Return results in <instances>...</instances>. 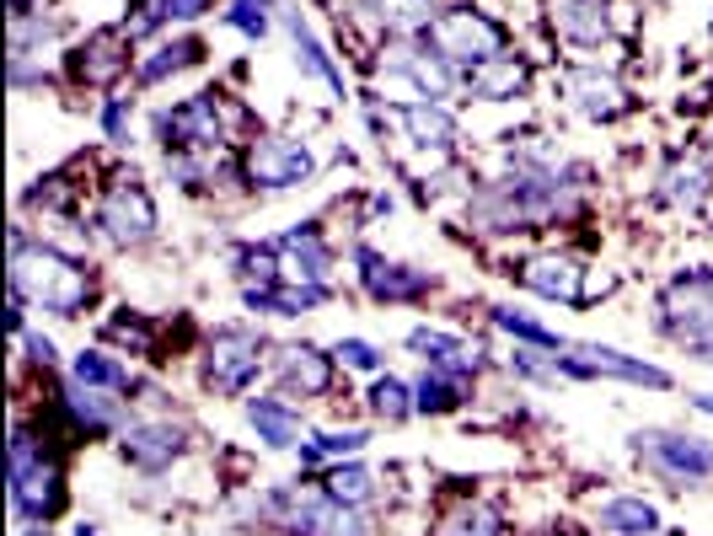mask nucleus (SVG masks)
<instances>
[{"instance_id":"nucleus-1","label":"nucleus","mask_w":713,"mask_h":536,"mask_svg":"<svg viewBox=\"0 0 713 536\" xmlns=\"http://www.w3.org/2000/svg\"><path fill=\"white\" fill-rule=\"evenodd\" d=\"M11 290L27 295V301H44L49 312H65L70 317V312H81L92 279H86V268H75L70 258L49 253V247H27V242L16 236V247H11Z\"/></svg>"},{"instance_id":"nucleus-2","label":"nucleus","mask_w":713,"mask_h":536,"mask_svg":"<svg viewBox=\"0 0 713 536\" xmlns=\"http://www.w3.org/2000/svg\"><path fill=\"white\" fill-rule=\"evenodd\" d=\"M11 499H16V510H22L27 521L55 515L60 499H65L60 472H55V462H44V456L33 451V435H27V429L11 435Z\"/></svg>"},{"instance_id":"nucleus-3","label":"nucleus","mask_w":713,"mask_h":536,"mask_svg":"<svg viewBox=\"0 0 713 536\" xmlns=\"http://www.w3.org/2000/svg\"><path fill=\"white\" fill-rule=\"evenodd\" d=\"M440 60H472V65H488L499 60V27L483 22L478 11H446L435 27H430Z\"/></svg>"},{"instance_id":"nucleus-4","label":"nucleus","mask_w":713,"mask_h":536,"mask_svg":"<svg viewBox=\"0 0 713 536\" xmlns=\"http://www.w3.org/2000/svg\"><path fill=\"white\" fill-rule=\"evenodd\" d=\"M665 312H670V333L713 349V273L681 279V284L665 295Z\"/></svg>"},{"instance_id":"nucleus-5","label":"nucleus","mask_w":713,"mask_h":536,"mask_svg":"<svg viewBox=\"0 0 713 536\" xmlns=\"http://www.w3.org/2000/svg\"><path fill=\"white\" fill-rule=\"evenodd\" d=\"M258 354L263 343L253 333H220L215 338V349H209V381L220 387V392H242L253 376H258Z\"/></svg>"},{"instance_id":"nucleus-6","label":"nucleus","mask_w":713,"mask_h":536,"mask_svg":"<svg viewBox=\"0 0 713 536\" xmlns=\"http://www.w3.org/2000/svg\"><path fill=\"white\" fill-rule=\"evenodd\" d=\"M102 231L113 236V242H145L150 236V226H156V209H150V199L140 194V188H130V183H119L108 199H102Z\"/></svg>"},{"instance_id":"nucleus-7","label":"nucleus","mask_w":713,"mask_h":536,"mask_svg":"<svg viewBox=\"0 0 713 536\" xmlns=\"http://www.w3.org/2000/svg\"><path fill=\"white\" fill-rule=\"evenodd\" d=\"M247 172L253 183H268V188H285V183H301L312 172V156L290 139H258L253 156H247Z\"/></svg>"},{"instance_id":"nucleus-8","label":"nucleus","mask_w":713,"mask_h":536,"mask_svg":"<svg viewBox=\"0 0 713 536\" xmlns=\"http://www.w3.org/2000/svg\"><path fill=\"white\" fill-rule=\"evenodd\" d=\"M649 456L676 477H713V451L698 440H681V435H639Z\"/></svg>"},{"instance_id":"nucleus-9","label":"nucleus","mask_w":713,"mask_h":536,"mask_svg":"<svg viewBox=\"0 0 713 536\" xmlns=\"http://www.w3.org/2000/svg\"><path fill=\"white\" fill-rule=\"evenodd\" d=\"M161 134H167V145H209V139H220L215 97H194V102L172 108V113L161 119Z\"/></svg>"},{"instance_id":"nucleus-10","label":"nucleus","mask_w":713,"mask_h":536,"mask_svg":"<svg viewBox=\"0 0 713 536\" xmlns=\"http://www.w3.org/2000/svg\"><path fill=\"white\" fill-rule=\"evenodd\" d=\"M183 451V435L172 429V424H134L130 435H124V456H130L134 467H167L172 456Z\"/></svg>"},{"instance_id":"nucleus-11","label":"nucleus","mask_w":713,"mask_h":536,"mask_svg":"<svg viewBox=\"0 0 713 536\" xmlns=\"http://www.w3.org/2000/svg\"><path fill=\"white\" fill-rule=\"evenodd\" d=\"M279 273L285 279H306V284H323L327 273V247L317 242V231H290L285 242H279Z\"/></svg>"},{"instance_id":"nucleus-12","label":"nucleus","mask_w":713,"mask_h":536,"mask_svg":"<svg viewBox=\"0 0 713 536\" xmlns=\"http://www.w3.org/2000/svg\"><path fill=\"white\" fill-rule=\"evenodd\" d=\"M564 370H575V376H623V381L665 387V376H660V370L633 365V360H623V354H612V349H580V354H569V360H564Z\"/></svg>"},{"instance_id":"nucleus-13","label":"nucleus","mask_w":713,"mask_h":536,"mask_svg":"<svg viewBox=\"0 0 713 536\" xmlns=\"http://www.w3.org/2000/svg\"><path fill=\"white\" fill-rule=\"evenodd\" d=\"M365 284H371V295H382V301H413V295L430 290L424 273H408V268H397V264H382L376 253H365Z\"/></svg>"},{"instance_id":"nucleus-14","label":"nucleus","mask_w":713,"mask_h":536,"mask_svg":"<svg viewBox=\"0 0 713 536\" xmlns=\"http://www.w3.org/2000/svg\"><path fill=\"white\" fill-rule=\"evenodd\" d=\"M601 526L617 536H660V521H654V510H649L644 499H612L601 510Z\"/></svg>"},{"instance_id":"nucleus-15","label":"nucleus","mask_w":713,"mask_h":536,"mask_svg":"<svg viewBox=\"0 0 713 536\" xmlns=\"http://www.w3.org/2000/svg\"><path fill=\"white\" fill-rule=\"evenodd\" d=\"M525 284L531 290H542V295H580V268L569 264V258H536V264H525Z\"/></svg>"},{"instance_id":"nucleus-16","label":"nucleus","mask_w":713,"mask_h":536,"mask_svg":"<svg viewBox=\"0 0 713 536\" xmlns=\"http://www.w3.org/2000/svg\"><path fill=\"white\" fill-rule=\"evenodd\" d=\"M253 429H258L268 446H295V435H301V424H295V413L285 407V402H274V398H258L253 407Z\"/></svg>"},{"instance_id":"nucleus-17","label":"nucleus","mask_w":713,"mask_h":536,"mask_svg":"<svg viewBox=\"0 0 713 536\" xmlns=\"http://www.w3.org/2000/svg\"><path fill=\"white\" fill-rule=\"evenodd\" d=\"M279 376H285L290 392H323L327 387V360L317 354V349H290L285 365H279Z\"/></svg>"},{"instance_id":"nucleus-18","label":"nucleus","mask_w":713,"mask_h":536,"mask_svg":"<svg viewBox=\"0 0 713 536\" xmlns=\"http://www.w3.org/2000/svg\"><path fill=\"white\" fill-rule=\"evenodd\" d=\"M569 92H580V108H584V113H595V119H612V113L623 108L617 86H612V81H601V75H590V70L569 75Z\"/></svg>"},{"instance_id":"nucleus-19","label":"nucleus","mask_w":713,"mask_h":536,"mask_svg":"<svg viewBox=\"0 0 713 536\" xmlns=\"http://www.w3.org/2000/svg\"><path fill=\"white\" fill-rule=\"evenodd\" d=\"M413 349H424V360L440 365L446 376H467V370H472V354L446 333H413Z\"/></svg>"},{"instance_id":"nucleus-20","label":"nucleus","mask_w":713,"mask_h":536,"mask_svg":"<svg viewBox=\"0 0 713 536\" xmlns=\"http://www.w3.org/2000/svg\"><path fill=\"white\" fill-rule=\"evenodd\" d=\"M92 60H81V75L86 81H108V75H119L124 65V54H119V38L113 33H102V38H92V49H86Z\"/></svg>"},{"instance_id":"nucleus-21","label":"nucleus","mask_w":713,"mask_h":536,"mask_svg":"<svg viewBox=\"0 0 713 536\" xmlns=\"http://www.w3.org/2000/svg\"><path fill=\"white\" fill-rule=\"evenodd\" d=\"M665 183H670V188H665V194H670V199L681 204H698L703 199V188H709V167H703V161H681V167H670V178H665Z\"/></svg>"},{"instance_id":"nucleus-22","label":"nucleus","mask_w":713,"mask_h":536,"mask_svg":"<svg viewBox=\"0 0 713 536\" xmlns=\"http://www.w3.org/2000/svg\"><path fill=\"white\" fill-rule=\"evenodd\" d=\"M382 16L397 33H413V27H430V0H382Z\"/></svg>"},{"instance_id":"nucleus-23","label":"nucleus","mask_w":713,"mask_h":536,"mask_svg":"<svg viewBox=\"0 0 713 536\" xmlns=\"http://www.w3.org/2000/svg\"><path fill=\"white\" fill-rule=\"evenodd\" d=\"M564 33H575V38H601V33H606L601 5H595V0H575V5L564 11Z\"/></svg>"},{"instance_id":"nucleus-24","label":"nucleus","mask_w":713,"mask_h":536,"mask_svg":"<svg viewBox=\"0 0 713 536\" xmlns=\"http://www.w3.org/2000/svg\"><path fill=\"white\" fill-rule=\"evenodd\" d=\"M408 124H413L419 139H430V145H446V139L456 134V124L440 113V108H408Z\"/></svg>"},{"instance_id":"nucleus-25","label":"nucleus","mask_w":713,"mask_h":536,"mask_svg":"<svg viewBox=\"0 0 713 536\" xmlns=\"http://www.w3.org/2000/svg\"><path fill=\"white\" fill-rule=\"evenodd\" d=\"M75 376L92 381V387H130V376H124L113 360H102V354H81V360H75Z\"/></svg>"},{"instance_id":"nucleus-26","label":"nucleus","mask_w":713,"mask_h":536,"mask_svg":"<svg viewBox=\"0 0 713 536\" xmlns=\"http://www.w3.org/2000/svg\"><path fill=\"white\" fill-rule=\"evenodd\" d=\"M65 407L75 413V424H81V429H92V435H97V429H108V418H113V413L92 398V392H65Z\"/></svg>"},{"instance_id":"nucleus-27","label":"nucleus","mask_w":713,"mask_h":536,"mask_svg":"<svg viewBox=\"0 0 713 536\" xmlns=\"http://www.w3.org/2000/svg\"><path fill=\"white\" fill-rule=\"evenodd\" d=\"M194 54H198V44H189V38H183V44H172V49H161L156 60H145V65H140V75H145V81H161L167 70H183V65H189V60H194Z\"/></svg>"},{"instance_id":"nucleus-28","label":"nucleus","mask_w":713,"mask_h":536,"mask_svg":"<svg viewBox=\"0 0 713 536\" xmlns=\"http://www.w3.org/2000/svg\"><path fill=\"white\" fill-rule=\"evenodd\" d=\"M440 536H494V515L478 510V504H467V510H456L451 521H446Z\"/></svg>"},{"instance_id":"nucleus-29","label":"nucleus","mask_w":713,"mask_h":536,"mask_svg":"<svg viewBox=\"0 0 713 536\" xmlns=\"http://www.w3.org/2000/svg\"><path fill=\"white\" fill-rule=\"evenodd\" d=\"M327 494H333V499H349V504H354V499H365V494H371V472L338 467L333 477H327Z\"/></svg>"},{"instance_id":"nucleus-30","label":"nucleus","mask_w":713,"mask_h":536,"mask_svg":"<svg viewBox=\"0 0 713 536\" xmlns=\"http://www.w3.org/2000/svg\"><path fill=\"white\" fill-rule=\"evenodd\" d=\"M494 322H499L505 333L525 338V343H542V349H558V333H547V328H536V322H525V317H516V312H494Z\"/></svg>"},{"instance_id":"nucleus-31","label":"nucleus","mask_w":713,"mask_h":536,"mask_svg":"<svg viewBox=\"0 0 713 536\" xmlns=\"http://www.w3.org/2000/svg\"><path fill=\"white\" fill-rule=\"evenodd\" d=\"M419 407H424V413H446V407H456V381H446V376H424Z\"/></svg>"},{"instance_id":"nucleus-32","label":"nucleus","mask_w":713,"mask_h":536,"mask_svg":"<svg viewBox=\"0 0 713 536\" xmlns=\"http://www.w3.org/2000/svg\"><path fill=\"white\" fill-rule=\"evenodd\" d=\"M360 446H365V435H360V429H349V435H323V440H317V446H306L301 456H306V462H323V456H343V451H360Z\"/></svg>"},{"instance_id":"nucleus-33","label":"nucleus","mask_w":713,"mask_h":536,"mask_svg":"<svg viewBox=\"0 0 713 536\" xmlns=\"http://www.w3.org/2000/svg\"><path fill=\"white\" fill-rule=\"evenodd\" d=\"M472 86H478L483 97H494V92H510V86H520V65H510V60H499V65H494V60H488V70H483Z\"/></svg>"},{"instance_id":"nucleus-34","label":"nucleus","mask_w":713,"mask_h":536,"mask_svg":"<svg viewBox=\"0 0 713 536\" xmlns=\"http://www.w3.org/2000/svg\"><path fill=\"white\" fill-rule=\"evenodd\" d=\"M376 413H382V418H402V413H408V387L387 376V381L376 387Z\"/></svg>"},{"instance_id":"nucleus-35","label":"nucleus","mask_w":713,"mask_h":536,"mask_svg":"<svg viewBox=\"0 0 713 536\" xmlns=\"http://www.w3.org/2000/svg\"><path fill=\"white\" fill-rule=\"evenodd\" d=\"M263 5H268V0H237V11H231V22H237L242 33H263V27H268V16H263Z\"/></svg>"},{"instance_id":"nucleus-36","label":"nucleus","mask_w":713,"mask_h":536,"mask_svg":"<svg viewBox=\"0 0 713 536\" xmlns=\"http://www.w3.org/2000/svg\"><path fill=\"white\" fill-rule=\"evenodd\" d=\"M338 354L354 365V370H376V349L371 343H360V338H349V343H338Z\"/></svg>"},{"instance_id":"nucleus-37","label":"nucleus","mask_w":713,"mask_h":536,"mask_svg":"<svg viewBox=\"0 0 713 536\" xmlns=\"http://www.w3.org/2000/svg\"><path fill=\"white\" fill-rule=\"evenodd\" d=\"M161 11H167V16H198L204 0H161Z\"/></svg>"},{"instance_id":"nucleus-38","label":"nucleus","mask_w":713,"mask_h":536,"mask_svg":"<svg viewBox=\"0 0 713 536\" xmlns=\"http://www.w3.org/2000/svg\"><path fill=\"white\" fill-rule=\"evenodd\" d=\"M27 349H33V360H44V365L55 360V343H49L44 333H33V338H27Z\"/></svg>"},{"instance_id":"nucleus-39","label":"nucleus","mask_w":713,"mask_h":536,"mask_svg":"<svg viewBox=\"0 0 713 536\" xmlns=\"http://www.w3.org/2000/svg\"><path fill=\"white\" fill-rule=\"evenodd\" d=\"M698 407H703V413H713V398H698Z\"/></svg>"}]
</instances>
